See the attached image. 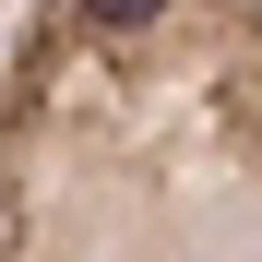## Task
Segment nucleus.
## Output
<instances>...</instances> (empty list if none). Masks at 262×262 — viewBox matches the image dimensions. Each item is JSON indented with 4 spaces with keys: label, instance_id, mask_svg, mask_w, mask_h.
Returning a JSON list of instances; mask_svg holds the SVG:
<instances>
[{
    "label": "nucleus",
    "instance_id": "obj_1",
    "mask_svg": "<svg viewBox=\"0 0 262 262\" xmlns=\"http://www.w3.org/2000/svg\"><path fill=\"white\" fill-rule=\"evenodd\" d=\"M0 262H262V0H24Z\"/></svg>",
    "mask_w": 262,
    "mask_h": 262
}]
</instances>
